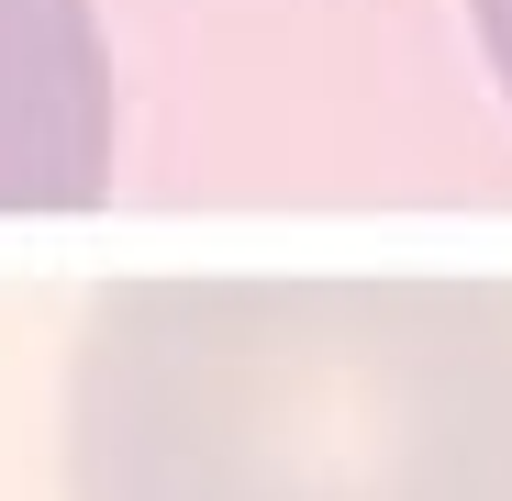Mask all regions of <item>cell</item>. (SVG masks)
<instances>
[{
    "label": "cell",
    "mask_w": 512,
    "mask_h": 501,
    "mask_svg": "<svg viewBox=\"0 0 512 501\" xmlns=\"http://www.w3.org/2000/svg\"><path fill=\"white\" fill-rule=\"evenodd\" d=\"M67 501H512V279H112Z\"/></svg>",
    "instance_id": "1"
},
{
    "label": "cell",
    "mask_w": 512,
    "mask_h": 501,
    "mask_svg": "<svg viewBox=\"0 0 512 501\" xmlns=\"http://www.w3.org/2000/svg\"><path fill=\"white\" fill-rule=\"evenodd\" d=\"M112 190V56L90 0H0V212H90Z\"/></svg>",
    "instance_id": "2"
},
{
    "label": "cell",
    "mask_w": 512,
    "mask_h": 501,
    "mask_svg": "<svg viewBox=\"0 0 512 501\" xmlns=\"http://www.w3.org/2000/svg\"><path fill=\"white\" fill-rule=\"evenodd\" d=\"M468 12H479V45H490V78L512 90V0H468Z\"/></svg>",
    "instance_id": "3"
}]
</instances>
